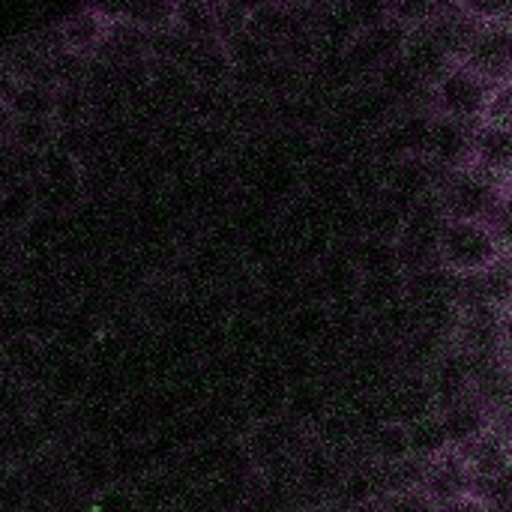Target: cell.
<instances>
[{
    "label": "cell",
    "instance_id": "7c38bea8",
    "mask_svg": "<svg viewBox=\"0 0 512 512\" xmlns=\"http://www.w3.org/2000/svg\"><path fill=\"white\" fill-rule=\"evenodd\" d=\"M36 189H33V177L30 180H15L9 186L0 189V228L6 231H21L33 213H36Z\"/></svg>",
    "mask_w": 512,
    "mask_h": 512
},
{
    "label": "cell",
    "instance_id": "52a82bcc",
    "mask_svg": "<svg viewBox=\"0 0 512 512\" xmlns=\"http://www.w3.org/2000/svg\"><path fill=\"white\" fill-rule=\"evenodd\" d=\"M435 414H438V420L444 426V435H447L450 450L465 447L468 441H474L477 435H483L492 426V420H495L489 402H483L477 396H468V399H462V402H456L450 408H441Z\"/></svg>",
    "mask_w": 512,
    "mask_h": 512
},
{
    "label": "cell",
    "instance_id": "30bf717a",
    "mask_svg": "<svg viewBox=\"0 0 512 512\" xmlns=\"http://www.w3.org/2000/svg\"><path fill=\"white\" fill-rule=\"evenodd\" d=\"M512 159V132L510 126H489V123H477L471 132V162L474 168L495 174V177H507Z\"/></svg>",
    "mask_w": 512,
    "mask_h": 512
},
{
    "label": "cell",
    "instance_id": "277c9868",
    "mask_svg": "<svg viewBox=\"0 0 512 512\" xmlns=\"http://www.w3.org/2000/svg\"><path fill=\"white\" fill-rule=\"evenodd\" d=\"M512 36L507 21H486L477 24L474 36L468 39L459 63L477 72L489 84H510Z\"/></svg>",
    "mask_w": 512,
    "mask_h": 512
},
{
    "label": "cell",
    "instance_id": "e0dca14e",
    "mask_svg": "<svg viewBox=\"0 0 512 512\" xmlns=\"http://www.w3.org/2000/svg\"><path fill=\"white\" fill-rule=\"evenodd\" d=\"M51 120L63 126H84L90 123V93L84 84H60L54 90V114Z\"/></svg>",
    "mask_w": 512,
    "mask_h": 512
},
{
    "label": "cell",
    "instance_id": "8992f818",
    "mask_svg": "<svg viewBox=\"0 0 512 512\" xmlns=\"http://www.w3.org/2000/svg\"><path fill=\"white\" fill-rule=\"evenodd\" d=\"M456 456L462 459L471 480H489V477L510 474V441H507V432L495 420L483 435H477L474 441L459 447Z\"/></svg>",
    "mask_w": 512,
    "mask_h": 512
},
{
    "label": "cell",
    "instance_id": "3957f363",
    "mask_svg": "<svg viewBox=\"0 0 512 512\" xmlns=\"http://www.w3.org/2000/svg\"><path fill=\"white\" fill-rule=\"evenodd\" d=\"M495 84L483 81L477 72H471L462 63H453L435 84H432V108L438 117L459 120L468 126H477L483 120L486 102L492 96Z\"/></svg>",
    "mask_w": 512,
    "mask_h": 512
},
{
    "label": "cell",
    "instance_id": "ffe728a7",
    "mask_svg": "<svg viewBox=\"0 0 512 512\" xmlns=\"http://www.w3.org/2000/svg\"><path fill=\"white\" fill-rule=\"evenodd\" d=\"M512 114V96L510 84H498L486 102V111H483V120L480 123H489V126H510Z\"/></svg>",
    "mask_w": 512,
    "mask_h": 512
},
{
    "label": "cell",
    "instance_id": "9a60e30c",
    "mask_svg": "<svg viewBox=\"0 0 512 512\" xmlns=\"http://www.w3.org/2000/svg\"><path fill=\"white\" fill-rule=\"evenodd\" d=\"M54 141H57V123L51 117H18L12 138H9L12 147L33 153V156H42L45 150H51Z\"/></svg>",
    "mask_w": 512,
    "mask_h": 512
},
{
    "label": "cell",
    "instance_id": "6da1fadb",
    "mask_svg": "<svg viewBox=\"0 0 512 512\" xmlns=\"http://www.w3.org/2000/svg\"><path fill=\"white\" fill-rule=\"evenodd\" d=\"M504 243L486 222L444 219L438 237V264L453 276H480L504 258Z\"/></svg>",
    "mask_w": 512,
    "mask_h": 512
},
{
    "label": "cell",
    "instance_id": "7a4b0ae2",
    "mask_svg": "<svg viewBox=\"0 0 512 512\" xmlns=\"http://www.w3.org/2000/svg\"><path fill=\"white\" fill-rule=\"evenodd\" d=\"M444 219H474V222H486L495 207L507 198L501 177L486 174L474 165L447 171V177L441 180V189L435 192Z\"/></svg>",
    "mask_w": 512,
    "mask_h": 512
},
{
    "label": "cell",
    "instance_id": "8fae6325",
    "mask_svg": "<svg viewBox=\"0 0 512 512\" xmlns=\"http://www.w3.org/2000/svg\"><path fill=\"white\" fill-rule=\"evenodd\" d=\"M330 333V306L324 303H300L285 315L288 345L315 351Z\"/></svg>",
    "mask_w": 512,
    "mask_h": 512
},
{
    "label": "cell",
    "instance_id": "ba28073f",
    "mask_svg": "<svg viewBox=\"0 0 512 512\" xmlns=\"http://www.w3.org/2000/svg\"><path fill=\"white\" fill-rule=\"evenodd\" d=\"M471 132L474 126L447 120V117H432V138H429V156L435 165L456 171L471 162Z\"/></svg>",
    "mask_w": 512,
    "mask_h": 512
},
{
    "label": "cell",
    "instance_id": "4fadbf2b",
    "mask_svg": "<svg viewBox=\"0 0 512 512\" xmlns=\"http://www.w3.org/2000/svg\"><path fill=\"white\" fill-rule=\"evenodd\" d=\"M405 432H408V453H411V459L435 462V459H441L450 450L438 414H429V417H420V420L408 423Z\"/></svg>",
    "mask_w": 512,
    "mask_h": 512
},
{
    "label": "cell",
    "instance_id": "2e32d148",
    "mask_svg": "<svg viewBox=\"0 0 512 512\" xmlns=\"http://www.w3.org/2000/svg\"><path fill=\"white\" fill-rule=\"evenodd\" d=\"M366 447L372 453V462L375 465H396L402 459H408V432L402 423H381L369 438H366Z\"/></svg>",
    "mask_w": 512,
    "mask_h": 512
},
{
    "label": "cell",
    "instance_id": "7402d4cb",
    "mask_svg": "<svg viewBox=\"0 0 512 512\" xmlns=\"http://www.w3.org/2000/svg\"><path fill=\"white\" fill-rule=\"evenodd\" d=\"M15 114H12V108H9V102L6 99H0V144H6L9 138H12V129H15Z\"/></svg>",
    "mask_w": 512,
    "mask_h": 512
},
{
    "label": "cell",
    "instance_id": "ac0fdd59",
    "mask_svg": "<svg viewBox=\"0 0 512 512\" xmlns=\"http://www.w3.org/2000/svg\"><path fill=\"white\" fill-rule=\"evenodd\" d=\"M54 90L42 84H15L9 93V108L15 117H51L54 114Z\"/></svg>",
    "mask_w": 512,
    "mask_h": 512
},
{
    "label": "cell",
    "instance_id": "5bb4252c",
    "mask_svg": "<svg viewBox=\"0 0 512 512\" xmlns=\"http://www.w3.org/2000/svg\"><path fill=\"white\" fill-rule=\"evenodd\" d=\"M171 27L186 36L189 42H213L216 36V15L213 3H174Z\"/></svg>",
    "mask_w": 512,
    "mask_h": 512
},
{
    "label": "cell",
    "instance_id": "44dd1931",
    "mask_svg": "<svg viewBox=\"0 0 512 512\" xmlns=\"http://www.w3.org/2000/svg\"><path fill=\"white\" fill-rule=\"evenodd\" d=\"M435 512H495V510H492V507H486L480 498L465 495V498H456V501H450V504L435 507Z\"/></svg>",
    "mask_w": 512,
    "mask_h": 512
},
{
    "label": "cell",
    "instance_id": "5b68a950",
    "mask_svg": "<svg viewBox=\"0 0 512 512\" xmlns=\"http://www.w3.org/2000/svg\"><path fill=\"white\" fill-rule=\"evenodd\" d=\"M108 27H111V18L105 9L81 6V9L69 12L66 18H60L54 36L63 51L84 60V57H96V51L102 48V42L108 36Z\"/></svg>",
    "mask_w": 512,
    "mask_h": 512
},
{
    "label": "cell",
    "instance_id": "9c48e42d",
    "mask_svg": "<svg viewBox=\"0 0 512 512\" xmlns=\"http://www.w3.org/2000/svg\"><path fill=\"white\" fill-rule=\"evenodd\" d=\"M420 492H423L435 507L471 495V477H468L462 459L456 456V450H447L441 459H435V462L426 465V477H423Z\"/></svg>",
    "mask_w": 512,
    "mask_h": 512
},
{
    "label": "cell",
    "instance_id": "d6986e66",
    "mask_svg": "<svg viewBox=\"0 0 512 512\" xmlns=\"http://www.w3.org/2000/svg\"><path fill=\"white\" fill-rule=\"evenodd\" d=\"M381 512H435V504L420 492V489H405V492H387L378 498Z\"/></svg>",
    "mask_w": 512,
    "mask_h": 512
}]
</instances>
